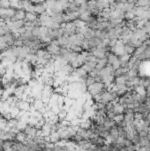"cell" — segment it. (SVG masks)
Instances as JSON below:
<instances>
[{"label": "cell", "mask_w": 150, "mask_h": 151, "mask_svg": "<svg viewBox=\"0 0 150 151\" xmlns=\"http://www.w3.org/2000/svg\"><path fill=\"white\" fill-rule=\"evenodd\" d=\"M95 81H95V78H94V77L89 75V76L85 80V84H86V87H88V86H90V85H93Z\"/></svg>", "instance_id": "cell-5"}, {"label": "cell", "mask_w": 150, "mask_h": 151, "mask_svg": "<svg viewBox=\"0 0 150 151\" xmlns=\"http://www.w3.org/2000/svg\"><path fill=\"white\" fill-rule=\"evenodd\" d=\"M72 22H73L74 26H75L77 28H81V27L86 26V23L85 22V21H81L80 19H79V18H78V19H76V20H74Z\"/></svg>", "instance_id": "cell-3"}, {"label": "cell", "mask_w": 150, "mask_h": 151, "mask_svg": "<svg viewBox=\"0 0 150 151\" xmlns=\"http://www.w3.org/2000/svg\"><path fill=\"white\" fill-rule=\"evenodd\" d=\"M38 18V15L35 13H29V12H26V16H25V21H31L33 22L35 20Z\"/></svg>", "instance_id": "cell-2"}, {"label": "cell", "mask_w": 150, "mask_h": 151, "mask_svg": "<svg viewBox=\"0 0 150 151\" xmlns=\"http://www.w3.org/2000/svg\"><path fill=\"white\" fill-rule=\"evenodd\" d=\"M148 131L146 130H141L140 132H139V135H140V137H145V136H148Z\"/></svg>", "instance_id": "cell-6"}, {"label": "cell", "mask_w": 150, "mask_h": 151, "mask_svg": "<svg viewBox=\"0 0 150 151\" xmlns=\"http://www.w3.org/2000/svg\"><path fill=\"white\" fill-rule=\"evenodd\" d=\"M0 7L4 9H8L11 7L10 0H0Z\"/></svg>", "instance_id": "cell-4"}, {"label": "cell", "mask_w": 150, "mask_h": 151, "mask_svg": "<svg viewBox=\"0 0 150 151\" xmlns=\"http://www.w3.org/2000/svg\"><path fill=\"white\" fill-rule=\"evenodd\" d=\"M34 11L35 13H36L38 16L41 14H43V13L46 12V8L44 7V5L43 4V3H38V4H35V7H34Z\"/></svg>", "instance_id": "cell-1"}]
</instances>
